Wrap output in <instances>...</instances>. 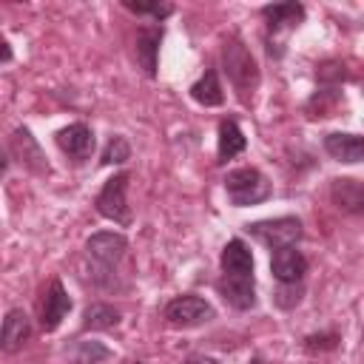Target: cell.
I'll use <instances>...</instances> for the list:
<instances>
[{
  "label": "cell",
  "instance_id": "7",
  "mask_svg": "<svg viewBox=\"0 0 364 364\" xmlns=\"http://www.w3.org/2000/svg\"><path fill=\"white\" fill-rule=\"evenodd\" d=\"M57 145L74 162H85L94 154V131L85 122H71L57 131Z\"/></svg>",
  "mask_w": 364,
  "mask_h": 364
},
{
  "label": "cell",
  "instance_id": "15",
  "mask_svg": "<svg viewBox=\"0 0 364 364\" xmlns=\"http://www.w3.org/2000/svg\"><path fill=\"white\" fill-rule=\"evenodd\" d=\"M28 336H31V321H28V316H26L20 307L9 310L6 318H3V350H6V353H17V350L28 341Z\"/></svg>",
  "mask_w": 364,
  "mask_h": 364
},
{
  "label": "cell",
  "instance_id": "6",
  "mask_svg": "<svg viewBox=\"0 0 364 364\" xmlns=\"http://www.w3.org/2000/svg\"><path fill=\"white\" fill-rule=\"evenodd\" d=\"M85 250H88V256H91L100 267L111 270V267L125 256L128 239H125L122 233H114V230H100V233H94V236L85 242Z\"/></svg>",
  "mask_w": 364,
  "mask_h": 364
},
{
  "label": "cell",
  "instance_id": "5",
  "mask_svg": "<svg viewBox=\"0 0 364 364\" xmlns=\"http://www.w3.org/2000/svg\"><path fill=\"white\" fill-rule=\"evenodd\" d=\"M165 321L171 327H199L205 321H210L216 313L210 307V301H205L202 296H176L165 304Z\"/></svg>",
  "mask_w": 364,
  "mask_h": 364
},
{
  "label": "cell",
  "instance_id": "16",
  "mask_svg": "<svg viewBox=\"0 0 364 364\" xmlns=\"http://www.w3.org/2000/svg\"><path fill=\"white\" fill-rule=\"evenodd\" d=\"M219 262H222V270L228 276H253V256H250V247L242 239H230L222 247Z\"/></svg>",
  "mask_w": 364,
  "mask_h": 364
},
{
  "label": "cell",
  "instance_id": "11",
  "mask_svg": "<svg viewBox=\"0 0 364 364\" xmlns=\"http://www.w3.org/2000/svg\"><path fill=\"white\" fill-rule=\"evenodd\" d=\"M9 148L17 154V159H20L28 171H34V173H48V171H51V168H48V162H46L43 148L37 145V139L31 136V131H28V128H17V131L11 134Z\"/></svg>",
  "mask_w": 364,
  "mask_h": 364
},
{
  "label": "cell",
  "instance_id": "8",
  "mask_svg": "<svg viewBox=\"0 0 364 364\" xmlns=\"http://www.w3.org/2000/svg\"><path fill=\"white\" fill-rule=\"evenodd\" d=\"M68 310H71V296L65 293L63 282L54 279V282L48 284L46 296H43V304H40V327H43L46 333L57 330L60 321L68 316Z\"/></svg>",
  "mask_w": 364,
  "mask_h": 364
},
{
  "label": "cell",
  "instance_id": "26",
  "mask_svg": "<svg viewBox=\"0 0 364 364\" xmlns=\"http://www.w3.org/2000/svg\"><path fill=\"white\" fill-rule=\"evenodd\" d=\"M185 364H219L216 358H210V355H191Z\"/></svg>",
  "mask_w": 364,
  "mask_h": 364
},
{
  "label": "cell",
  "instance_id": "17",
  "mask_svg": "<svg viewBox=\"0 0 364 364\" xmlns=\"http://www.w3.org/2000/svg\"><path fill=\"white\" fill-rule=\"evenodd\" d=\"M270 31H282V28H293L304 20V6L301 3H273L262 9Z\"/></svg>",
  "mask_w": 364,
  "mask_h": 364
},
{
  "label": "cell",
  "instance_id": "28",
  "mask_svg": "<svg viewBox=\"0 0 364 364\" xmlns=\"http://www.w3.org/2000/svg\"><path fill=\"white\" fill-rule=\"evenodd\" d=\"M250 364H267V361H264V358H259V355H253V358H250Z\"/></svg>",
  "mask_w": 364,
  "mask_h": 364
},
{
  "label": "cell",
  "instance_id": "21",
  "mask_svg": "<svg viewBox=\"0 0 364 364\" xmlns=\"http://www.w3.org/2000/svg\"><path fill=\"white\" fill-rule=\"evenodd\" d=\"M131 159V145L125 136H111L102 151V165H122Z\"/></svg>",
  "mask_w": 364,
  "mask_h": 364
},
{
  "label": "cell",
  "instance_id": "23",
  "mask_svg": "<svg viewBox=\"0 0 364 364\" xmlns=\"http://www.w3.org/2000/svg\"><path fill=\"white\" fill-rule=\"evenodd\" d=\"M301 293H304V287L296 282V284H279V290L273 293V301L279 304V307H284V310H290V307H296L299 301H301Z\"/></svg>",
  "mask_w": 364,
  "mask_h": 364
},
{
  "label": "cell",
  "instance_id": "20",
  "mask_svg": "<svg viewBox=\"0 0 364 364\" xmlns=\"http://www.w3.org/2000/svg\"><path fill=\"white\" fill-rule=\"evenodd\" d=\"M119 324V310L105 304V301H94L85 307L82 313V327L85 330H111Z\"/></svg>",
  "mask_w": 364,
  "mask_h": 364
},
{
  "label": "cell",
  "instance_id": "12",
  "mask_svg": "<svg viewBox=\"0 0 364 364\" xmlns=\"http://www.w3.org/2000/svg\"><path fill=\"white\" fill-rule=\"evenodd\" d=\"M159 43H162V28L159 26H145L136 31L134 40V54L136 63L148 77H156V57H159Z\"/></svg>",
  "mask_w": 364,
  "mask_h": 364
},
{
  "label": "cell",
  "instance_id": "18",
  "mask_svg": "<svg viewBox=\"0 0 364 364\" xmlns=\"http://www.w3.org/2000/svg\"><path fill=\"white\" fill-rule=\"evenodd\" d=\"M245 145H247V139H245L239 122L236 119H222L219 122V162H228V159L239 156L245 151Z\"/></svg>",
  "mask_w": 364,
  "mask_h": 364
},
{
  "label": "cell",
  "instance_id": "27",
  "mask_svg": "<svg viewBox=\"0 0 364 364\" xmlns=\"http://www.w3.org/2000/svg\"><path fill=\"white\" fill-rule=\"evenodd\" d=\"M3 60H6V63L11 60V48H9V43H3Z\"/></svg>",
  "mask_w": 364,
  "mask_h": 364
},
{
  "label": "cell",
  "instance_id": "25",
  "mask_svg": "<svg viewBox=\"0 0 364 364\" xmlns=\"http://www.w3.org/2000/svg\"><path fill=\"white\" fill-rule=\"evenodd\" d=\"M336 338H338L336 333H327V336H307V344H304V347H307L310 353H313V350H324V347L330 350V347H336Z\"/></svg>",
  "mask_w": 364,
  "mask_h": 364
},
{
  "label": "cell",
  "instance_id": "4",
  "mask_svg": "<svg viewBox=\"0 0 364 364\" xmlns=\"http://www.w3.org/2000/svg\"><path fill=\"white\" fill-rule=\"evenodd\" d=\"M247 233L256 236L259 242H264L267 247L279 250V247H293L301 239V222L296 216H279V219H262L247 225Z\"/></svg>",
  "mask_w": 364,
  "mask_h": 364
},
{
  "label": "cell",
  "instance_id": "22",
  "mask_svg": "<svg viewBox=\"0 0 364 364\" xmlns=\"http://www.w3.org/2000/svg\"><path fill=\"white\" fill-rule=\"evenodd\" d=\"M111 355V350L100 341H82L77 347V355H74V364H100Z\"/></svg>",
  "mask_w": 364,
  "mask_h": 364
},
{
  "label": "cell",
  "instance_id": "29",
  "mask_svg": "<svg viewBox=\"0 0 364 364\" xmlns=\"http://www.w3.org/2000/svg\"><path fill=\"white\" fill-rule=\"evenodd\" d=\"M128 364H142V361H128Z\"/></svg>",
  "mask_w": 364,
  "mask_h": 364
},
{
  "label": "cell",
  "instance_id": "9",
  "mask_svg": "<svg viewBox=\"0 0 364 364\" xmlns=\"http://www.w3.org/2000/svg\"><path fill=\"white\" fill-rule=\"evenodd\" d=\"M270 273L279 284H296L307 273V259L301 256V250H296V245L293 247H279V250H273Z\"/></svg>",
  "mask_w": 364,
  "mask_h": 364
},
{
  "label": "cell",
  "instance_id": "14",
  "mask_svg": "<svg viewBox=\"0 0 364 364\" xmlns=\"http://www.w3.org/2000/svg\"><path fill=\"white\" fill-rule=\"evenodd\" d=\"M330 199L338 210L344 213H364V185L358 179H333L330 185Z\"/></svg>",
  "mask_w": 364,
  "mask_h": 364
},
{
  "label": "cell",
  "instance_id": "13",
  "mask_svg": "<svg viewBox=\"0 0 364 364\" xmlns=\"http://www.w3.org/2000/svg\"><path fill=\"white\" fill-rule=\"evenodd\" d=\"M324 151L338 162H361L364 159V136L333 131L324 136Z\"/></svg>",
  "mask_w": 364,
  "mask_h": 364
},
{
  "label": "cell",
  "instance_id": "19",
  "mask_svg": "<svg viewBox=\"0 0 364 364\" xmlns=\"http://www.w3.org/2000/svg\"><path fill=\"white\" fill-rule=\"evenodd\" d=\"M191 97H193L199 105H205V108H216V105L225 102L222 85H219V77H216L213 68H208V71L191 85Z\"/></svg>",
  "mask_w": 364,
  "mask_h": 364
},
{
  "label": "cell",
  "instance_id": "24",
  "mask_svg": "<svg viewBox=\"0 0 364 364\" xmlns=\"http://www.w3.org/2000/svg\"><path fill=\"white\" fill-rule=\"evenodd\" d=\"M125 9H131V11H136V14H151L156 23L165 20V17L173 11L171 3H131V0H125Z\"/></svg>",
  "mask_w": 364,
  "mask_h": 364
},
{
  "label": "cell",
  "instance_id": "3",
  "mask_svg": "<svg viewBox=\"0 0 364 364\" xmlns=\"http://www.w3.org/2000/svg\"><path fill=\"white\" fill-rule=\"evenodd\" d=\"M125 191H128V173L111 176L102 185V191L97 193V199H94L97 213L111 219V222H117V225H131V208H128Z\"/></svg>",
  "mask_w": 364,
  "mask_h": 364
},
{
  "label": "cell",
  "instance_id": "1",
  "mask_svg": "<svg viewBox=\"0 0 364 364\" xmlns=\"http://www.w3.org/2000/svg\"><path fill=\"white\" fill-rule=\"evenodd\" d=\"M222 65H225V74L230 77V82L236 85V91L242 97L253 94V88L259 85V65H256L253 54L247 51V46L242 40L230 37L222 46Z\"/></svg>",
  "mask_w": 364,
  "mask_h": 364
},
{
  "label": "cell",
  "instance_id": "2",
  "mask_svg": "<svg viewBox=\"0 0 364 364\" xmlns=\"http://www.w3.org/2000/svg\"><path fill=\"white\" fill-rule=\"evenodd\" d=\"M225 193L230 205L245 208V205L264 202L270 196V182L259 168H236L225 176Z\"/></svg>",
  "mask_w": 364,
  "mask_h": 364
},
{
  "label": "cell",
  "instance_id": "10",
  "mask_svg": "<svg viewBox=\"0 0 364 364\" xmlns=\"http://www.w3.org/2000/svg\"><path fill=\"white\" fill-rule=\"evenodd\" d=\"M219 293H222V299L230 304V307H236V310H250V307H256V282H253V276H222L219 279Z\"/></svg>",
  "mask_w": 364,
  "mask_h": 364
}]
</instances>
